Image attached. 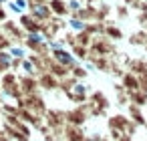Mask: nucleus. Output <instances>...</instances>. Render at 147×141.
I'll return each instance as SVG.
<instances>
[{
    "label": "nucleus",
    "mask_w": 147,
    "mask_h": 141,
    "mask_svg": "<svg viewBox=\"0 0 147 141\" xmlns=\"http://www.w3.org/2000/svg\"><path fill=\"white\" fill-rule=\"evenodd\" d=\"M53 57H55V61H59L61 65H65V67H77L79 63H77V59L71 55V53H67L65 49L63 51H57V53H53Z\"/></svg>",
    "instance_id": "obj_3"
},
{
    "label": "nucleus",
    "mask_w": 147,
    "mask_h": 141,
    "mask_svg": "<svg viewBox=\"0 0 147 141\" xmlns=\"http://www.w3.org/2000/svg\"><path fill=\"white\" fill-rule=\"evenodd\" d=\"M85 141H93V139H85Z\"/></svg>",
    "instance_id": "obj_14"
},
{
    "label": "nucleus",
    "mask_w": 147,
    "mask_h": 141,
    "mask_svg": "<svg viewBox=\"0 0 147 141\" xmlns=\"http://www.w3.org/2000/svg\"><path fill=\"white\" fill-rule=\"evenodd\" d=\"M47 43V32H40V30H32L26 34V45L30 49H36V47H42Z\"/></svg>",
    "instance_id": "obj_2"
},
{
    "label": "nucleus",
    "mask_w": 147,
    "mask_h": 141,
    "mask_svg": "<svg viewBox=\"0 0 147 141\" xmlns=\"http://www.w3.org/2000/svg\"><path fill=\"white\" fill-rule=\"evenodd\" d=\"M49 51H53V53H57V51H63L65 49V45L63 43H59V40H49Z\"/></svg>",
    "instance_id": "obj_9"
},
{
    "label": "nucleus",
    "mask_w": 147,
    "mask_h": 141,
    "mask_svg": "<svg viewBox=\"0 0 147 141\" xmlns=\"http://www.w3.org/2000/svg\"><path fill=\"white\" fill-rule=\"evenodd\" d=\"M30 16L34 18V20H47V18H51V14H53V10H51V6L49 4H45V2H32L30 4Z\"/></svg>",
    "instance_id": "obj_1"
},
{
    "label": "nucleus",
    "mask_w": 147,
    "mask_h": 141,
    "mask_svg": "<svg viewBox=\"0 0 147 141\" xmlns=\"http://www.w3.org/2000/svg\"><path fill=\"white\" fill-rule=\"evenodd\" d=\"M85 69H87V71H95V65H91V63H85Z\"/></svg>",
    "instance_id": "obj_11"
},
{
    "label": "nucleus",
    "mask_w": 147,
    "mask_h": 141,
    "mask_svg": "<svg viewBox=\"0 0 147 141\" xmlns=\"http://www.w3.org/2000/svg\"><path fill=\"white\" fill-rule=\"evenodd\" d=\"M10 63H14V59L10 57V53H0V69H8Z\"/></svg>",
    "instance_id": "obj_6"
},
{
    "label": "nucleus",
    "mask_w": 147,
    "mask_h": 141,
    "mask_svg": "<svg viewBox=\"0 0 147 141\" xmlns=\"http://www.w3.org/2000/svg\"><path fill=\"white\" fill-rule=\"evenodd\" d=\"M10 10L12 12H16V14H22V12H26V8H28V2L26 0H10Z\"/></svg>",
    "instance_id": "obj_4"
},
{
    "label": "nucleus",
    "mask_w": 147,
    "mask_h": 141,
    "mask_svg": "<svg viewBox=\"0 0 147 141\" xmlns=\"http://www.w3.org/2000/svg\"><path fill=\"white\" fill-rule=\"evenodd\" d=\"M4 18H6V12H4L2 8H0V20H4Z\"/></svg>",
    "instance_id": "obj_12"
},
{
    "label": "nucleus",
    "mask_w": 147,
    "mask_h": 141,
    "mask_svg": "<svg viewBox=\"0 0 147 141\" xmlns=\"http://www.w3.org/2000/svg\"><path fill=\"white\" fill-rule=\"evenodd\" d=\"M4 2H6V0H0V4H4Z\"/></svg>",
    "instance_id": "obj_13"
},
{
    "label": "nucleus",
    "mask_w": 147,
    "mask_h": 141,
    "mask_svg": "<svg viewBox=\"0 0 147 141\" xmlns=\"http://www.w3.org/2000/svg\"><path fill=\"white\" fill-rule=\"evenodd\" d=\"M67 10H73V12L81 10V0H67Z\"/></svg>",
    "instance_id": "obj_10"
},
{
    "label": "nucleus",
    "mask_w": 147,
    "mask_h": 141,
    "mask_svg": "<svg viewBox=\"0 0 147 141\" xmlns=\"http://www.w3.org/2000/svg\"><path fill=\"white\" fill-rule=\"evenodd\" d=\"M69 26L75 28V30H79V32H83V30L87 28V24H85L83 20H79V18H69Z\"/></svg>",
    "instance_id": "obj_7"
},
{
    "label": "nucleus",
    "mask_w": 147,
    "mask_h": 141,
    "mask_svg": "<svg viewBox=\"0 0 147 141\" xmlns=\"http://www.w3.org/2000/svg\"><path fill=\"white\" fill-rule=\"evenodd\" d=\"M8 53H10V57H12L14 61H16V59H18V61H24V59H26V49H24V47H10Z\"/></svg>",
    "instance_id": "obj_5"
},
{
    "label": "nucleus",
    "mask_w": 147,
    "mask_h": 141,
    "mask_svg": "<svg viewBox=\"0 0 147 141\" xmlns=\"http://www.w3.org/2000/svg\"><path fill=\"white\" fill-rule=\"evenodd\" d=\"M20 65H22V69L28 73V75H34L36 73V65L32 63V61H28V59H24V61H20Z\"/></svg>",
    "instance_id": "obj_8"
}]
</instances>
